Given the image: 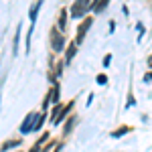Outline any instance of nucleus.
Wrapping results in <instances>:
<instances>
[{
  "mask_svg": "<svg viewBox=\"0 0 152 152\" xmlns=\"http://www.w3.org/2000/svg\"><path fill=\"white\" fill-rule=\"evenodd\" d=\"M152 81V71L150 73H146V75H144V83H150Z\"/></svg>",
  "mask_w": 152,
  "mask_h": 152,
  "instance_id": "nucleus-21",
  "label": "nucleus"
},
{
  "mask_svg": "<svg viewBox=\"0 0 152 152\" xmlns=\"http://www.w3.org/2000/svg\"><path fill=\"white\" fill-rule=\"evenodd\" d=\"M41 4H43V0H37L35 4H33V8L28 12V16H31V23L35 24L37 23V14H39V8H41Z\"/></svg>",
  "mask_w": 152,
  "mask_h": 152,
  "instance_id": "nucleus-8",
  "label": "nucleus"
},
{
  "mask_svg": "<svg viewBox=\"0 0 152 152\" xmlns=\"http://www.w3.org/2000/svg\"><path fill=\"white\" fill-rule=\"evenodd\" d=\"M71 110H73V102H71V104H67V107H63V110H61V114H59V118L55 120V122H53V124H55V126H59V124H61V122H63V120L67 118V114H69Z\"/></svg>",
  "mask_w": 152,
  "mask_h": 152,
  "instance_id": "nucleus-6",
  "label": "nucleus"
},
{
  "mask_svg": "<svg viewBox=\"0 0 152 152\" xmlns=\"http://www.w3.org/2000/svg\"><path fill=\"white\" fill-rule=\"evenodd\" d=\"M59 114H61V105H59V104H55V107H53V114H51V120L55 122V120L59 118Z\"/></svg>",
  "mask_w": 152,
  "mask_h": 152,
  "instance_id": "nucleus-15",
  "label": "nucleus"
},
{
  "mask_svg": "<svg viewBox=\"0 0 152 152\" xmlns=\"http://www.w3.org/2000/svg\"><path fill=\"white\" fill-rule=\"evenodd\" d=\"M77 120H79V118L77 116H73L69 120V124H65V130H63V132H65V136H67V134H71V130L75 128V124H77Z\"/></svg>",
  "mask_w": 152,
  "mask_h": 152,
  "instance_id": "nucleus-12",
  "label": "nucleus"
},
{
  "mask_svg": "<svg viewBox=\"0 0 152 152\" xmlns=\"http://www.w3.org/2000/svg\"><path fill=\"white\" fill-rule=\"evenodd\" d=\"M49 104H51V91L47 94V97H45V102H43V110H47Z\"/></svg>",
  "mask_w": 152,
  "mask_h": 152,
  "instance_id": "nucleus-18",
  "label": "nucleus"
},
{
  "mask_svg": "<svg viewBox=\"0 0 152 152\" xmlns=\"http://www.w3.org/2000/svg\"><path fill=\"white\" fill-rule=\"evenodd\" d=\"M28 152H39V144H35V146H33V148H31Z\"/></svg>",
  "mask_w": 152,
  "mask_h": 152,
  "instance_id": "nucleus-23",
  "label": "nucleus"
},
{
  "mask_svg": "<svg viewBox=\"0 0 152 152\" xmlns=\"http://www.w3.org/2000/svg\"><path fill=\"white\" fill-rule=\"evenodd\" d=\"M49 136H51V134H43V136H41V140H39V144H43V142H47V140H49Z\"/></svg>",
  "mask_w": 152,
  "mask_h": 152,
  "instance_id": "nucleus-22",
  "label": "nucleus"
},
{
  "mask_svg": "<svg viewBox=\"0 0 152 152\" xmlns=\"http://www.w3.org/2000/svg\"><path fill=\"white\" fill-rule=\"evenodd\" d=\"M87 10H91V2L89 0H75V4L71 6V16L73 18H81Z\"/></svg>",
  "mask_w": 152,
  "mask_h": 152,
  "instance_id": "nucleus-1",
  "label": "nucleus"
},
{
  "mask_svg": "<svg viewBox=\"0 0 152 152\" xmlns=\"http://www.w3.org/2000/svg\"><path fill=\"white\" fill-rule=\"evenodd\" d=\"M45 120H47V118H45V114H41V116H39V120L35 122V128H33V132H37V130H41V128H43Z\"/></svg>",
  "mask_w": 152,
  "mask_h": 152,
  "instance_id": "nucleus-14",
  "label": "nucleus"
},
{
  "mask_svg": "<svg viewBox=\"0 0 152 152\" xmlns=\"http://www.w3.org/2000/svg\"><path fill=\"white\" fill-rule=\"evenodd\" d=\"M59 94H61V91H59V85L55 83V85H53V102H55V104L59 102Z\"/></svg>",
  "mask_w": 152,
  "mask_h": 152,
  "instance_id": "nucleus-16",
  "label": "nucleus"
},
{
  "mask_svg": "<svg viewBox=\"0 0 152 152\" xmlns=\"http://www.w3.org/2000/svg\"><path fill=\"white\" fill-rule=\"evenodd\" d=\"M18 39H20V26L16 28V37H14V45H12V55H18Z\"/></svg>",
  "mask_w": 152,
  "mask_h": 152,
  "instance_id": "nucleus-13",
  "label": "nucleus"
},
{
  "mask_svg": "<svg viewBox=\"0 0 152 152\" xmlns=\"http://www.w3.org/2000/svg\"><path fill=\"white\" fill-rule=\"evenodd\" d=\"M95 81H97V85H105V83H107V77L102 73V75H97V77H95Z\"/></svg>",
  "mask_w": 152,
  "mask_h": 152,
  "instance_id": "nucleus-17",
  "label": "nucleus"
},
{
  "mask_svg": "<svg viewBox=\"0 0 152 152\" xmlns=\"http://www.w3.org/2000/svg\"><path fill=\"white\" fill-rule=\"evenodd\" d=\"M110 63H112V55H105V59H104V67H110Z\"/></svg>",
  "mask_w": 152,
  "mask_h": 152,
  "instance_id": "nucleus-20",
  "label": "nucleus"
},
{
  "mask_svg": "<svg viewBox=\"0 0 152 152\" xmlns=\"http://www.w3.org/2000/svg\"><path fill=\"white\" fill-rule=\"evenodd\" d=\"M91 23H94L91 18H83V23L79 24V28H77V39H75V45H77V47L83 43V37H85V33H87V28L91 26Z\"/></svg>",
  "mask_w": 152,
  "mask_h": 152,
  "instance_id": "nucleus-4",
  "label": "nucleus"
},
{
  "mask_svg": "<svg viewBox=\"0 0 152 152\" xmlns=\"http://www.w3.org/2000/svg\"><path fill=\"white\" fill-rule=\"evenodd\" d=\"M132 105H136V99H134V95L130 94V95H128V104H126V107H132Z\"/></svg>",
  "mask_w": 152,
  "mask_h": 152,
  "instance_id": "nucleus-19",
  "label": "nucleus"
},
{
  "mask_svg": "<svg viewBox=\"0 0 152 152\" xmlns=\"http://www.w3.org/2000/svg\"><path fill=\"white\" fill-rule=\"evenodd\" d=\"M35 120H39V114H35V112L26 114L23 126H20V134H28V132H33V128H35Z\"/></svg>",
  "mask_w": 152,
  "mask_h": 152,
  "instance_id": "nucleus-3",
  "label": "nucleus"
},
{
  "mask_svg": "<svg viewBox=\"0 0 152 152\" xmlns=\"http://www.w3.org/2000/svg\"><path fill=\"white\" fill-rule=\"evenodd\" d=\"M51 47L55 53L63 51V47H65V37L59 28H51Z\"/></svg>",
  "mask_w": 152,
  "mask_h": 152,
  "instance_id": "nucleus-2",
  "label": "nucleus"
},
{
  "mask_svg": "<svg viewBox=\"0 0 152 152\" xmlns=\"http://www.w3.org/2000/svg\"><path fill=\"white\" fill-rule=\"evenodd\" d=\"M75 53H77V45H75V43H71L69 49H67V55H65V63H71V59L75 57Z\"/></svg>",
  "mask_w": 152,
  "mask_h": 152,
  "instance_id": "nucleus-10",
  "label": "nucleus"
},
{
  "mask_svg": "<svg viewBox=\"0 0 152 152\" xmlns=\"http://www.w3.org/2000/svg\"><path fill=\"white\" fill-rule=\"evenodd\" d=\"M107 4H110V0H94V4H91V10L97 12V14H102V12L107 8Z\"/></svg>",
  "mask_w": 152,
  "mask_h": 152,
  "instance_id": "nucleus-5",
  "label": "nucleus"
},
{
  "mask_svg": "<svg viewBox=\"0 0 152 152\" xmlns=\"http://www.w3.org/2000/svg\"><path fill=\"white\" fill-rule=\"evenodd\" d=\"M18 146H20V140H8L6 144L0 146V152H8V150H12V148H18Z\"/></svg>",
  "mask_w": 152,
  "mask_h": 152,
  "instance_id": "nucleus-9",
  "label": "nucleus"
},
{
  "mask_svg": "<svg viewBox=\"0 0 152 152\" xmlns=\"http://www.w3.org/2000/svg\"><path fill=\"white\" fill-rule=\"evenodd\" d=\"M128 132H130L128 126H122V128H118V130L112 132V138H122V136H124V134H128Z\"/></svg>",
  "mask_w": 152,
  "mask_h": 152,
  "instance_id": "nucleus-11",
  "label": "nucleus"
},
{
  "mask_svg": "<svg viewBox=\"0 0 152 152\" xmlns=\"http://www.w3.org/2000/svg\"><path fill=\"white\" fill-rule=\"evenodd\" d=\"M57 28L61 31V33L67 28V10H65V8L59 12V24H57Z\"/></svg>",
  "mask_w": 152,
  "mask_h": 152,
  "instance_id": "nucleus-7",
  "label": "nucleus"
}]
</instances>
